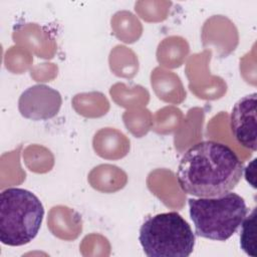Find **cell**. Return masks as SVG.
Segmentation results:
<instances>
[{
	"mask_svg": "<svg viewBox=\"0 0 257 257\" xmlns=\"http://www.w3.org/2000/svg\"><path fill=\"white\" fill-rule=\"evenodd\" d=\"M243 163L227 145L204 141L183 155L177 180L180 188L195 197H218L231 192L243 176Z\"/></svg>",
	"mask_w": 257,
	"mask_h": 257,
	"instance_id": "6da1fadb",
	"label": "cell"
},
{
	"mask_svg": "<svg viewBox=\"0 0 257 257\" xmlns=\"http://www.w3.org/2000/svg\"><path fill=\"white\" fill-rule=\"evenodd\" d=\"M188 205L196 234L215 241L228 240L248 214L245 200L231 192L218 197L190 198Z\"/></svg>",
	"mask_w": 257,
	"mask_h": 257,
	"instance_id": "7a4b0ae2",
	"label": "cell"
},
{
	"mask_svg": "<svg viewBox=\"0 0 257 257\" xmlns=\"http://www.w3.org/2000/svg\"><path fill=\"white\" fill-rule=\"evenodd\" d=\"M44 208L32 192L8 188L0 194V241L8 246L31 242L41 227Z\"/></svg>",
	"mask_w": 257,
	"mask_h": 257,
	"instance_id": "3957f363",
	"label": "cell"
},
{
	"mask_svg": "<svg viewBox=\"0 0 257 257\" xmlns=\"http://www.w3.org/2000/svg\"><path fill=\"white\" fill-rule=\"evenodd\" d=\"M139 241L149 257H188L196 237L189 223L172 211L149 217L140 228Z\"/></svg>",
	"mask_w": 257,
	"mask_h": 257,
	"instance_id": "277c9868",
	"label": "cell"
},
{
	"mask_svg": "<svg viewBox=\"0 0 257 257\" xmlns=\"http://www.w3.org/2000/svg\"><path fill=\"white\" fill-rule=\"evenodd\" d=\"M62 97L58 90L46 84H34L25 89L18 100L22 116L32 120H46L60 110Z\"/></svg>",
	"mask_w": 257,
	"mask_h": 257,
	"instance_id": "5b68a950",
	"label": "cell"
},
{
	"mask_svg": "<svg viewBox=\"0 0 257 257\" xmlns=\"http://www.w3.org/2000/svg\"><path fill=\"white\" fill-rule=\"evenodd\" d=\"M256 92L241 97L230 114V127L235 140L244 148L256 152Z\"/></svg>",
	"mask_w": 257,
	"mask_h": 257,
	"instance_id": "8992f818",
	"label": "cell"
},
{
	"mask_svg": "<svg viewBox=\"0 0 257 257\" xmlns=\"http://www.w3.org/2000/svg\"><path fill=\"white\" fill-rule=\"evenodd\" d=\"M240 231V246L241 249L249 256L257 257L256 246V208H253L251 213L246 216L241 223Z\"/></svg>",
	"mask_w": 257,
	"mask_h": 257,
	"instance_id": "52a82bcc",
	"label": "cell"
}]
</instances>
